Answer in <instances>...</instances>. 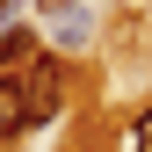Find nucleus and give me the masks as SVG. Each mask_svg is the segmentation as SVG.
Wrapping results in <instances>:
<instances>
[{
  "mask_svg": "<svg viewBox=\"0 0 152 152\" xmlns=\"http://www.w3.org/2000/svg\"><path fill=\"white\" fill-rule=\"evenodd\" d=\"M51 116H65V65H29V102H22V130H44Z\"/></svg>",
  "mask_w": 152,
  "mask_h": 152,
  "instance_id": "obj_1",
  "label": "nucleus"
},
{
  "mask_svg": "<svg viewBox=\"0 0 152 152\" xmlns=\"http://www.w3.org/2000/svg\"><path fill=\"white\" fill-rule=\"evenodd\" d=\"M22 102H29V72H0V138H22Z\"/></svg>",
  "mask_w": 152,
  "mask_h": 152,
  "instance_id": "obj_2",
  "label": "nucleus"
},
{
  "mask_svg": "<svg viewBox=\"0 0 152 152\" xmlns=\"http://www.w3.org/2000/svg\"><path fill=\"white\" fill-rule=\"evenodd\" d=\"M123 152H152V109H138V123H130V138H123Z\"/></svg>",
  "mask_w": 152,
  "mask_h": 152,
  "instance_id": "obj_3",
  "label": "nucleus"
}]
</instances>
